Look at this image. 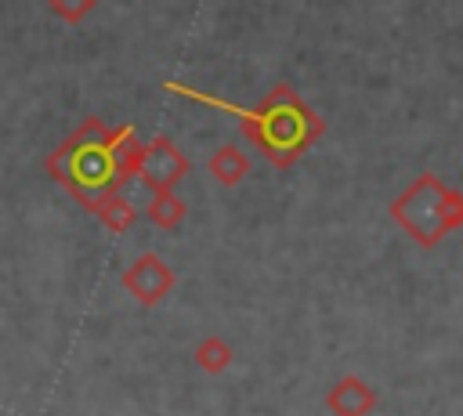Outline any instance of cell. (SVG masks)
Masks as SVG:
<instances>
[{
    "label": "cell",
    "mask_w": 463,
    "mask_h": 416,
    "mask_svg": "<svg viewBox=\"0 0 463 416\" xmlns=\"http://www.w3.org/2000/svg\"><path fill=\"white\" fill-rule=\"evenodd\" d=\"M242 134L271 166L289 170L326 134V123L289 83H275L257 109L242 112Z\"/></svg>",
    "instance_id": "6da1fadb"
},
{
    "label": "cell",
    "mask_w": 463,
    "mask_h": 416,
    "mask_svg": "<svg viewBox=\"0 0 463 416\" xmlns=\"http://www.w3.org/2000/svg\"><path fill=\"white\" fill-rule=\"evenodd\" d=\"M105 134L109 123H101L98 116L83 119L51 156H47V174L83 206L90 210L105 192H123L119 177H116V159L105 148Z\"/></svg>",
    "instance_id": "7a4b0ae2"
},
{
    "label": "cell",
    "mask_w": 463,
    "mask_h": 416,
    "mask_svg": "<svg viewBox=\"0 0 463 416\" xmlns=\"http://www.w3.org/2000/svg\"><path fill=\"white\" fill-rule=\"evenodd\" d=\"M387 217L423 250H434L449 232L463 228V188L445 184L434 170H420L409 188L391 199Z\"/></svg>",
    "instance_id": "3957f363"
},
{
    "label": "cell",
    "mask_w": 463,
    "mask_h": 416,
    "mask_svg": "<svg viewBox=\"0 0 463 416\" xmlns=\"http://www.w3.org/2000/svg\"><path fill=\"white\" fill-rule=\"evenodd\" d=\"M188 159H184V152L166 137V134H159V137H152L148 145H145V159H141V170H137V181L148 188V192H174L184 177H188Z\"/></svg>",
    "instance_id": "277c9868"
},
{
    "label": "cell",
    "mask_w": 463,
    "mask_h": 416,
    "mask_svg": "<svg viewBox=\"0 0 463 416\" xmlns=\"http://www.w3.org/2000/svg\"><path fill=\"white\" fill-rule=\"evenodd\" d=\"M123 286L141 307H156V304H163L170 297V289L177 286V275L159 253H141V257H134L127 264Z\"/></svg>",
    "instance_id": "5b68a950"
},
{
    "label": "cell",
    "mask_w": 463,
    "mask_h": 416,
    "mask_svg": "<svg viewBox=\"0 0 463 416\" xmlns=\"http://www.w3.org/2000/svg\"><path fill=\"white\" fill-rule=\"evenodd\" d=\"M326 409L333 416H369L376 409V391L354 376V373H344L329 391H326Z\"/></svg>",
    "instance_id": "8992f818"
},
{
    "label": "cell",
    "mask_w": 463,
    "mask_h": 416,
    "mask_svg": "<svg viewBox=\"0 0 463 416\" xmlns=\"http://www.w3.org/2000/svg\"><path fill=\"white\" fill-rule=\"evenodd\" d=\"M206 170L213 174V181H217V184L235 188V184H242V181H246V174H250V159H246V152H242L235 141H224L221 148H213V156H210Z\"/></svg>",
    "instance_id": "52a82bcc"
},
{
    "label": "cell",
    "mask_w": 463,
    "mask_h": 416,
    "mask_svg": "<svg viewBox=\"0 0 463 416\" xmlns=\"http://www.w3.org/2000/svg\"><path fill=\"white\" fill-rule=\"evenodd\" d=\"M90 213H94L112 235H123V232L134 228V221H137V210H134V203H130L123 192H105V195L90 206Z\"/></svg>",
    "instance_id": "ba28073f"
},
{
    "label": "cell",
    "mask_w": 463,
    "mask_h": 416,
    "mask_svg": "<svg viewBox=\"0 0 463 416\" xmlns=\"http://www.w3.org/2000/svg\"><path fill=\"white\" fill-rule=\"evenodd\" d=\"M145 217H148L156 228L174 232V228L184 224V217H188V203H184L177 192H152V199H148V206H145Z\"/></svg>",
    "instance_id": "9c48e42d"
},
{
    "label": "cell",
    "mask_w": 463,
    "mask_h": 416,
    "mask_svg": "<svg viewBox=\"0 0 463 416\" xmlns=\"http://www.w3.org/2000/svg\"><path fill=\"white\" fill-rule=\"evenodd\" d=\"M195 365L203 369V373H210V376H221L232 362H235V351H232V344L224 340V336H203L199 344H195Z\"/></svg>",
    "instance_id": "30bf717a"
},
{
    "label": "cell",
    "mask_w": 463,
    "mask_h": 416,
    "mask_svg": "<svg viewBox=\"0 0 463 416\" xmlns=\"http://www.w3.org/2000/svg\"><path fill=\"white\" fill-rule=\"evenodd\" d=\"M47 7H51V14H58L61 22L80 25V22L98 7V0H47Z\"/></svg>",
    "instance_id": "8fae6325"
}]
</instances>
